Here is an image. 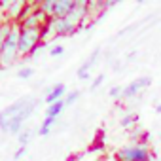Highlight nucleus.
Here are the masks:
<instances>
[{"label": "nucleus", "mask_w": 161, "mask_h": 161, "mask_svg": "<svg viewBox=\"0 0 161 161\" xmlns=\"http://www.w3.org/2000/svg\"><path fill=\"white\" fill-rule=\"evenodd\" d=\"M19 59V25H14L0 51V68H8Z\"/></svg>", "instance_id": "1"}, {"label": "nucleus", "mask_w": 161, "mask_h": 161, "mask_svg": "<svg viewBox=\"0 0 161 161\" xmlns=\"http://www.w3.org/2000/svg\"><path fill=\"white\" fill-rule=\"evenodd\" d=\"M42 42L40 29H23L19 27V57H29L34 46Z\"/></svg>", "instance_id": "2"}, {"label": "nucleus", "mask_w": 161, "mask_h": 161, "mask_svg": "<svg viewBox=\"0 0 161 161\" xmlns=\"http://www.w3.org/2000/svg\"><path fill=\"white\" fill-rule=\"evenodd\" d=\"M118 161H152V153L148 150V146H140V144H131L121 148L116 153Z\"/></svg>", "instance_id": "3"}, {"label": "nucleus", "mask_w": 161, "mask_h": 161, "mask_svg": "<svg viewBox=\"0 0 161 161\" xmlns=\"http://www.w3.org/2000/svg\"><path fill=\"white\" fill-rule=\"evenodd\" d=\"M32 103H36L34 99H31V97H25V99H19L17 103H14V104H10L8 108H4V110H0V127H4L14 116H17L19 112H23L27 106H31Z\"/></svg>", "instance_id": "4"}, {"label": "nucleus", "mask_w": 161, "mask_h": 161, "mask_svg": "<svg viewBox=\"0 0 161 161\" xmlns=\"http://www.w3.org/2000/svg\"><path fill=\"white\" fill-rule=\"evenodd\" d=\"M49 27H51V32H53V38L55 36H74L80 29L76 25H72L66 17L63 19H49Z\"/></svg>", "instance_id": "5"}, {"label": "nucleus", "mask_w": 161, "mask_h": 161, "mask_svg": "<svg viewBox=\"0 0 161 161\" xmlns=\"http://www.w3.org/2000/svg\"><path fill=\"white\" fill-rule=\"evenodd\" d=\"M152 84V78L150 76H140V78H135L131 84H127L121 91V99H133L136 97L144 87H148Z\"/></svg>", "instance_id": "6"}, {"label": "nucleus", "mask_w": 161, "mask_h": 161, "mask_svg": "<svg viewBox=\"0 0 161 161\" xmlns=\"http://www.w3.org/2000/svg\"><path fill=\"white\" fill-rule=\"evenodd\" d=\"M76 8V0H53L51 19H63Z\"/></svg>", "instance_id": "7"}, {"label": "nucleus", "mask_w": 161, "mask_h": 161, "mask_svg": "<svg viewBox=\"0 0 161 161\" xmlns=\"http://www.w3.org/2000/svg\"><path fill=\"white\" fill-rule=\"evenodd\" d=\"M99 57H101V49L97 47V49H93V51H91V55L86 59V63L78 68V74H76V76H78L80 80H87V78H89V72H91V68L97 64Z\"/></svg>", "instance_id": "8"}, {"label": "nucleus", "mask_w": 161, "mask_h": 161, "mask_svg": "<svg viewBox=\"0 0 161 161\" xmlns=\"http://www.w3.org/2000/svg\"><path fill=\"white\" fill-rule=\"evenodd\" d=\"M64 97H66V86L64 84H55L53 87H49L46 91V103H47V106L53 104V103H57V101H63Z\"/></svg>", "instance_id": "9"}, {"label": "nucleus", "mask_w": 161, "mask_h": 161, "mask_svg": "<svg viewBox=\"0 0 161 161\" xmlns=\"http://www.w3.org/2000/svg\"><path fill=\"white\" fill-rule=\"evenodd\" d=\"M25 4H27L25 0H12L10 8L4 12V15H6V21H8V23H17V19H19V15H21V12H23Z\"/></svg>", "instance_id": "10"}, {"label": "nucleus", "mask_w": 161, "mask_h": 161, "mask_svg": "<svg viewBox=\"0 0 161 161\" xmlns=\"http://www.w3.org/2000/svg\"><path fill=\"white\" fill-rule=\"evenodd\" d=\"M64 108H66L64 99H63V101H57V103H53V104H49V106L46 108V118H53V119H57V118L63 114Z\"/></svg>", "instance_id": "11"}, {"label": "nucleus", "mask_w": 161, "mask_h": 161, "mask_svg": "<svg viewBox=\"0 0 161 161\" xmlns=\"http://www.w3.org/2000/svg\"><path fill=\"white\" fill-rule=\"evenodd\" d=\"M55 121H57V119H53V118H44V121H42V125H40V129H38L40 136H47V135L51 133Z\"/></svg>", "instance_id": "12"}, {"label": "nucleus", "mask_w": 161, "mask_h": 161, "mask_svg": "<svg viewBox=\"0 0 161 161\" xmlns=\"http://www.w3.org/2000/svg\"><path fill=\"white\" fill-rule=\"evenodd\" d=\"M14 25H15V23H8V21L0 25V51H2L4 42H6V38H8V34H10V31H12Z\"/></svg>", "instance_id": "13"}, {"label": "nucleus", "mask_w": 161, "mask_h": 161, "mask_svg": "<svg viewBox=\"0 0 161 161\" xmlns=\"http://www.w3.org/2000/svg\"><path fill=\"white\" fill-rule=\"evenodd\" d=\"M32 74H34V68H32V66H21V68L17 70V78H19V80H29Z\"/></svg>", "instance_id": "14"}, {"label": "nucleus", "mask_w": 161, "mask_h": 161, "mask_svg": "<svg viewBox=\"0 0 161 161\" xmlns=\"http://www.w3.org/2000/svg\"><path fill=\"white\" fill-rule=\"evenodd\" d=\"M135 121H136V116H135V114H127V116L119 121V125H121L123 129H129V127L135 125Z\"/></svg>", "instance_id": "15"}, {"label": "nucleus", "mask_w": 161, "mask_h": 161, "mask_svg": "<svg viewBox=\"0 0 161 161\" xmlns=\"http://www.w3.org/2000/svg\"><path fill=\"white\" fill-rule=\"evenodd\" d=\"M80 95H82L80 91H70V93H66V97H64V104H66V106L74 104V103L80 99Z\"/></svg>", "instance_id": "16"}, {"label": "nucleus", "mask_w": 161, "mask_h": 161, "mask_svg": "<svg viewBox=\"0 0 161 161\" xmlns=\"http://www.w3.org/2000/svg\"><path fill=\"white\" fill-rule=\"evenodd\" d=\"M29 140H31V131H21V133L17 135V142H19V146H27Z\"/></svg>", "instance_id": "17"}, {"label": "nucleus", "mask_w": 161, "mask_h": 161, "mask_svg": "<svg viewBox=\"0 0 161 161\" xmlns=\"http://www.w3.org/2000/svg\"><path fill=\"white\" fill-rule=\"evenodd\" d=\"M63 53H64V46H61V44H55V46L49 47V55L51 57H61Z\"/></svg>", "instance_id": "18"}, {"label": "nucleus", "mask_w": 161, "mask_h": 161, "mask_svg": "<svg viewBox=\"0 0 161 161\" xmlns=\"http://www.w3.org/2000/svg\"><path fill=\"white\" fill-rule=\"evenodd\" d=\"M103 82H104V76H103V74H99V76H97V78L93 80V82H91L89 89H91V91H95L97 87H101V86H103Z\"/></svg>", "instance_id": "19"}, {"label": "nucleus", "mask_w": 161, "mask_h": 161, "mask_svg": "<svg viewBox=\"0 0 161 161\" xmlns=\"http://www.w3.org/2000/svg\"><path fill=\"white\" fill-rule=\"evenodd\" d=\"M148 142H150V133H148V131H142V133H140V138H138L136 144H140V146H148Z\"/></svg>", "instance_id": "20"}, {"label": "nucleus", "mask_w": 161, "mask_h": 161, "mask_svg": "<svg viewBox=\"0 0 161 161\" xmlns=\"http://www.w3.org/2000/svg\"><path fill=\"white\" fill-rule=\"evenodd\" d=\"M121 91H123V87L116 86V87L110 89V97H114V99H121Z\"/></svg>", "instance_id": "21"}, {"label": "nucleus", "mask_w": 161, "mask_h": 161, "mask_svg": "<svg viewBox=\"0 0 161 161\" xmlns=\"http://www.w3.org/2000/svg\"><path fill=\"white\" fill-rule=\"evenodd\" d=\"M25 153H27V146H19V148H17V152L14 153V159H15V161H19Z\"/></svg>", "instance_id": "22"}, {"label": "nucleus", "mask_w": 161, "mask_h": 161, "mask_svg": "<svg viewBox=\"0 0 161 161\" xmlns=\"http://www.w3.org/2000/svg\"><path fill=\"white\" fill-rule=\"evenodd\" d=\"M155 112H157V114H161V104H157V106H155Z\"/></svg>", "instance_id": "23"}]
</instances>
